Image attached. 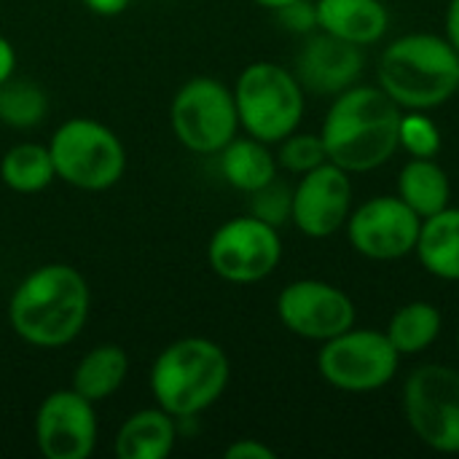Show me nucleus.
<instances>
[{
  "label": "nucleus",
  "instance_id": "obj_16",
  "mask_svg": "<svg viewBox=\"0 0 459 459\" xmlns=\"http://www.w3.org/2000/svg\"><path fill=\"white\" fill-rule=\"evenodd\" d=\"M317 30L355 46H371L390 30V11L382 0H315Z\"/></svg>",
  "mask_w": 459,
  "mask_h": 459
},
{
  "label": "nucleus",
  "instance_id": "obj_22",
  "mask_svg": "<svg viewBox=\"0 0 459 459\" xmlns=\"http://www.w3.org/2000/svg\"><path fill=\"white\" fill-rule=\"evenodd\" d=\"M444 317L430 301H409L403 304L387 323V339L401 355H420L438 339Z\"/></svg>",
  "mask_w": 459,
  "mask_h": 459
},
{
  "label": "nucleus",
  "instance_id": "obj_23",
  "mask_svg": "<svg viewBox=\"0 0 459 459\" xmlns=\"http://www.w3.org/2000/svg\"><path fill=\"white\" fill-rule=\"evenodd\" d=\"M0 178L11 191L38 194L51 186V180L56 178V169H54V159L48 148L38 143H22V145H13L3 156Z\"/></svg>",
  "mask_w": 459,
  "mask_h": 459
},
{
  "label": "nucleus",
  "instance_id": "obj_9",
  "mask_svg": "<svg viewBox=\"0 0 459 459\" xmlns=\"http://www.w3.org/2000/svg\"><path fill=\"white\" fill-rule=\"evenodd\" d=\"M169 121L188 151L221 153L239 129L234 91L215 78H194L175 94Z\"/></svg>",
  "mask_w": 459,
  "mask_h": 459
},
{
  "label": "nucleus",
  "instance_id": "obj_14",
  "mask_svg": "<svg viewBox=\"0 0 459 459\" xmlns=\"http://www.w3.org/2000/svg\"><path fill=\"white\" fill-rule=\"evenodd\" d=\"M35 441L46 459H86L97 446L94 403L75 390L46 395L35 414Z\"/></svg>",
  "mask_w": 459,
  "mask_h": 459
},
{
  "label": "nucleus",
  "instance_id": "obj_19",
  "mask_svg": "<svg viewBox=\"0 0 459 459\" xmlns=\"http://www.w3.org/2000/svg\"><path fill=\"white\" fill-rule=\"evenodd\" d=\"M398 196L425 221L452 202V180L436 159H411L398 175Z\"/></svg>",
  "mask_w": 459,
  "mask_h": 459
},
{
  "label": "nucleus",
  "instance_id": "obj_18",
  "mask_svg": "<svg viewBox=\"0 0 459 459\" xmlns=\"http://www.w3.org/2000/svg\"><path fill=\"white\" fill-rule=\"evenodd\" d=\"M172 446L175 422L164 409H143L132 414L116 436V455L121 459H164Z\"/></svg>",
  "mask_w": 459,
  "mask_h": 459
},
{
  "label": "nucleus",
  "instance_id": "obj_30",
  "mask_svg": "<svg viewBox=\"0 0 459 459\" xmlns=\"http://www.w3.org/2000/svg\"><path fill=\"white\" fill-rule=\"evenodd\" d=\"M13 70H16V51H13V46L0 35V86L13 75Z\"/></svg>",
  "mask_w": 459,
  "mask_h": 459
},
{
  "label": "nucleus",
  "instance_id": "obj_5",
  "mask_svg": "<svg viewBox=\"0 0 459 459\" xmlns=\"http://www.w3.org/2000/svg\"><path fill=\"white\" fill-rule=\"evenodd\" d=\"M307 91L296 73L274 62L247 65L234 86L239 126L255 140L280 143L301 124Z\"/></svg>",
  "mask_w": 459,
  "mask_h": 459
},
{
  "label": "nucleus",
  "instance_id": "obj_12",
  "mask_svg": "<svg viewBox=\"0 0 459 459\" xmlns=\"http://www.w3.org/2000/svg\"><path fill=\"white\" fill-rule=\"evenodd\" d=\"M280 323L309 342H328L355 325V301L325 280H296L277 296Z\"/></svg>",
  "mask_w": 459,
  "mask_h": 459
},
{
  "label": "nucleus",
  "instance_id": "obj_17",
  "mask_svg": "<svg viewBox=\"0 0 459 459\" xmlns=\"http://www.w3.org/2000/svg\"><path fill=\"white\" fill-rule=\"evenodd\" d=\"M425 272L438 280L459 282V210L446 207L422 221L414 247Z\"/></svg>",
  "mask_w": 459,
  "mask_h": 459
},
{
  "label": "nucleus",
  "instance_id": "obj_32",
  "mask_svg": "<svg viewBox=\"0 0 459 459\" xmlns=\"http://www.w3.org/2000/svg\"><path fill=\"white\" fill-rule=\"evenodd\" d=\"M83 3L89 11H94L100 16H116L129 5V0H83Z\"/></svg>",
  "mask_w": 459,
  "mask_h": 459
},
{
  "label": "nucleus",
  "instance_id": "obj_33",
  "mask_svg": "<svg viewBox=\"0 0 459 459\" xmlns=\"http://www.w3.org/2000/svg\"><path fill=\"white\" fill-rule=\"evenodd\" d=\"M253 3H258V5H264V8H272V11H277V8L290 5V3H296V0H253Z\"/></svg>",
  "mask_w": 459,
  "mask_h": 459
},
{
  "label": "nucleus",
  "instance_id": "obj_35",
  "mask_svg": "<svg viewBox=\"0 0 459 459\" xmlns=\"http://www.w3.org/2000/svg\"><path fill=\"white\" fill-rule=\"evenodd\" d=\"M457 94H459V89H457Z\"/></svg>",
  "mask_w": 459,
  "mask_h": 459
},
{
  "label": "nucleus",
  "instance_id": "obj_20",
  "mask_svg": "<svg viewBox=\"0 0 459 459\" xmlns=\"http://www.w3.org/2000/svg\"><path fill=\"white\" fill-rule=\"evenodd\" d=\"M221 172L229 186L253 194L277 178V159L272 156L269 143L255 137H234L221 151Z\"/></svg>",
  "mask_w": 459,
  "mask_h": 459
},
{
  "label": "nucleus",
  "instance_id": "obj_7",
  "mask_svg": "<svg viewBox=\"0 0 459 459\" xmlns=\"http://www.w3.org/2000/svg\"><path fill=\"white\" fill-rule=\"evenodd\" d=\"M401 352L390 344L385 331L350 328L317 352L320 377L342 393H374L390 385L398 374Z\"/></svg>",
  "mask_w": 459,
  "mask_h": 459
},
{
  "label": "nucleus",
  "instance_id": "obj_25",
  "mask_svg": "<svg viewBox=\"0 0 459 459\" xmlns=\"http://www.w3.org/2000/svg\"><path fill=\"white\" fill-rule=\"evenodd\" d=\"M398 145L411 159H436L444 140L438 124L430 116H425V110H406L401 113L398 124Z\"/></svg>",
  "mask_w": 459,
  "mask_h": 459
},
{
  "label": "nucleus",
  "instance_id": "obj_34",
  "mask_svg": "<svg viewBox=\"0 0 459 459\" xmlns=\"http://www.w3.org/2000/svg\"><path fill=\"white\" fill-rule=\"evenodd\" d=\"M457 350H459V333H457Z\"/></svg>",
  "mask_w": 459,
  "mask_h": 459
},
{
  "label": "nucleus",
  "instance_id": "obj_6",
  "mask_svg": "<svg viewBox=\"0 0 459 459\" xmlns=\"http://www.w3.org/2000/svg\"><path fill=\"white\" fill-rule=\"evenodd\" d=\"M48 153L54 159L56 178L81 191H105L116 186L126 167L121 140L94 118L65 121L54 132Z\"/></svg>",
  "mask_w": 459,
  "mask_h": 459
},
{
  "label": "nucleus",
  "instance_id": "obj_13",
  "mask_svg": "<svg viewBox=\"0 0 459 459\" xmlns=\"http://www.w3.org/2000/svg\"><path fill=\"white\" fill-rule=\"evenodd\" d=\"M352 212V180L350 172L325 161L301 175L293 188L290 221L312 239H325L347 226Z\"/></svg>",
  "mask_w": 459,
  "mask_h": 459
},
{
  "label": "nucleus",
  "instance_id": "obj_27",
  "mask_svg": "<svg viewBox=\"0 0 459 459\" xmlns=\"http://www.w3.org/2000/svg\"><path fill=\"white\" fill-rule=\"evenodd\" d=\"M290 212H293V188H288L277 178L250 194V215H255L258 221L274 229L285 226L290 221Z\"/></svg>",
  "mask_w": 459,
  "mask_h": 459
},
{
  "label": "nucleus",
  "instance_id": "obj_31",
  "mask_svg": "<svg viewBox=\"0 0 459 459\" xmlns=\"http://www.w3.org/2000/svg\"><path fill=\"white\" fill-rule=\"evenodd\" d=\"M446 40L452 43V48L459 54V0H449V8H446Z\"/></svg>",
  "mask_w": 459,
  "mask_h": 459
},
{
  "label": "nucleus",
  "instance_id": "obj_26",
  "mask_svg": "<svg viewBox=\"0 0 459 459\" xmlns=\"http://www.w3.org/2000/svg\"><path fill=\"white\" fill-rule=\"evenodd\" d=\"M328 161V151H325V143L320 134H309V132H293L288 134L285 140H280V156H277V164L296 172V175H304L320 164Z\"/></svg>",
  "mask_w": 459,
  "mask_h": 459
},
{
  "label": "nucleus",
  "instance_id": "obj_11",
  "mask_svg": "<svg viewBox=\"0 0 459 459\" xmlns=\"http://www.w3.org/2000/svg\"><path fill=\"white\" fill-rule=\"evenodd\" d=\"M422 218L395 194L374 196L355 207L347 221V237L355 253L368 261H398L414 253Z\"/></svg>",
  "mask_w": 459,
  "mask_h": 459
},
{
  "label": "nucleus",
  "instance_id": "obj_8",
  "mask_svg": "<svg viewBox=\"0 0 459 459\" xmlns=\"http://www.w3.org/2000/svg\"><path fill=\"white\" fill-rule=\"evenodd\" d=\"M403 414L425 446L459 455V368L417 366L403 385Z\"/></svg>",
  "mask_w": 459,
  "mask_h": 459
},
{
  "label": "nucleus",
  "instance_id": "obj_28",
  "mask_svg": "<svg viewBox=\"0 0 459 459\" xmlns=\"http://www.w3.org/2000/svg\"><path fill=\"white\" fill-rule=\"evenodd\" d=\"M277 19L285 30L299 35H309L317 30V8L312 0H296L290 5L277 8Z\"/></svg>",
  "mask_w": 459,
  "mask_h": 459
},
{
  "label": "nucleus",
  "instance_id": "obj_10",
  "mask_svg": "<svg viewBox=\"0 0 459 459\" xmlns=\"http://www.w3.org/2000/svg\"><path fill=\"white\" fill-rule=\"evenodd\" d=\"M282 258L280 231L255 215H239L226 221L210 239L207 261L212 272L234 285H250L266 280Z\"/></svg>",
  "mask_w": 459,
  "mask_h": 459
},
{
  "label": "nucleus",
  "instance_id": "obj_21",
  "mask_svg": "<svg viewBox=\"0 0 459 459\" xmlns=\"http://www.w3.org/2000/svg\"><path fill=\"white\" fill-rule=\"evenodd\" d=\"M129 358L118 344H100L86 352L73 374V390L91 403L110 398L126 379Z\"/></svg>",
  "mask_w": 459,
  "mask_h": 459
},
{
  "label": "nucleus",
  "instance_id": "obj_3",
  "mask_svg": "<svg viewBox=\"0 0 459 459\" xmlns=\"http://www.w3.org/2000/svg\"><path fill=\"white\" fill-rule=\"evenodd\" d=\"M377 78L401 110H433L457 94L459 54L441 35L409 32L382 51Z\"/></svg>",
  "mask_w": 459,
  "mask_h": 459
},
{
  "label": "nucleus",
  "instance_id": "obj_15",
  "mask_svg": "<svg viewBox=\"0 0 459 459\" xmlns=\"http://www.w3.org/2000/svg\"><path fill=\"white\" fill-rule=\"evenodd\" d=\"M366 70L363 46L347 43L328 32H309L296 59V78L304 91L317 97H336L355 86Z\"/></svg>",
  "mask_w": 459,
  "mask_h": 459
},
{
  "label": "nucleus",
  "instance_id": "obj_1",
  "mask_svg": "<svg viewBox=\"0 0 459 459\" xmlns=\"http://www.w3.org/2000/svg\"><path fill=\"white\" fill-rule=\"evenodd\" d=\"M401 113L403 110L382 91L379 83H355L336 94L320 129L328 161L347 169L350 175L385 167L401 148Z\"/></svg>",
  "mask_w": 459,
  "mask_h": 459
},
{
  "label": "nucleus",
  "instance_id": "obj_29",
  "mask_svg": "<svg viewBox=\"0 0 459 459\" xmlns=\"http://www.w3.org/2000/svg\"><path fill=\"white\" fill-rule=\"evenodd\" d=\"M277 452L255 438H239L226 449V459H274Z\"/></svg>",
  "mask_w": 459,
  "mask_h": 459
},
{
  "label": "nucleus",
  "instance_id": "obj_4",
  "mask_svg": "<svg viewBox=\"0 0 459 459\" xmlns=\"http://www.w3.org/2000/svg\"><path fill=\"white\" fill-rule=\"evenodd\" d=\"M229 358L210 339H180L161 350L151 368V390L169 417H196L210 409L229 385Z\"/></svg>",
  "mask_w": 459,
  "mask_h": 459
},
{
  "label": "nucleus",
  "instance_id": "obj_2",
  "mask_svg": "<svg viewBox=\"0 0 459 459\" xmlns=\"http://www.w3.org/2000/svg\"><path fill=\"white\" fill-rule=\"evenodd\" d=\"M89 317V285L83 274L65 264L30 272L13 290L8 320L13 333L43 350L70 344Z\"/></svg>",
  "mask_w": 459,
  "mask_h": 459
},
{
  "label": "nucleus",
  "instance_id": "obj_24",
  "mask_svg": "<svg viewBox=\"0 0 459 459\" xmlns=\"http://www.w3.org/2000/svg\"><path fill=\"white\" fill-rule=\"evenodd\" d=\"M46 113V94L30 81H5L0 86V118L8 126L30 129Z\"/></svg>",
  "mask_w": 459,
  "mask_h": 459
}]
</instances>
